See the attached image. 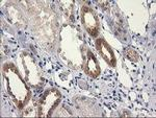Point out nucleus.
I'll return each mask as SVG.
<instances>
[{"label":"nucleus","instance_id":"nucleus-5","mask_svg":"<svg viewBox=\"0 0 156 118\" xmlns=\"http://www.w3.org/2000/svg\"><path fill=\"white\" fill-rule=\"evenodd\" d=\"M84 72L90 77H97L101 72L100 65L98 63L96 57L90 50L87 52V60L84 63Z\"/></svg>","mask_w":156,"mask_h":118},{"label":"nucleus","instance_id":"nucleus-4","mask_svg":"<svg viewBox=\"0 0 156 118\" xmlns=\"http://www.w3.org/2000/svg\"><path fill=\"white\" fill-rule=\"evenodd\" d=\"M96 48L98 52L100 53L104 61L107 63L109 66L115 67V57L114 53V50L112 49V47L108 45V43L105 41L104 39H97L96 40Z\"/></svg>","mask_w":156,"mask_h":118},{"label":"nucleus","instance_id":"nucleus-6","mask_svg":"<svg viewBox=\"0 0 156 118\" xmlns=\"http://www.w3.org/2000/svg\"><path fill=\"white\" fill-rule=\"evenodd\" d=\"M126 56L130 61L132 62H137L138 61V57H137V53L136 51H134L133 49H127L126 50Z\"/></svg>","mask_w":156,"mask_h":118},{"label":"nucleus","instance_id":"nucleus-1","mask_svg":"<svg viewBox=\"0 0 156 118\" xmlns=\"http://www.w3.org/2000/svg\"><path fill=\"white\" fill-rule=\"evenodd\" d=\"M2 68H3L2 73L5 79L7 92L16 104V106L20 110H22L31 97L29 88L21 77L18 68L14 64L6 63Z\"/></svg>","mask_w":156,"mask_h":118},{"label":"nucleus","instance_id":"nucleus-2","mask_svg":"<svg viewBox=\"0 0 156 118\" xmlns=\"http://www.w3.org/2000/svg\"><path fill=\"white\" fill-rule=\"evenodd\" d=\"M62 94L56 89H49L43 94L41 99L37 102V116L49 117L52 111L58 106Z\"/></svg>","mask_w":156,"mask_h":118},{"label":"nucleus","instance_id":"nucleus-3","mask_svg":"<svg viewBox=\"0 0 156 118\" xmlns=\"http://www.w3.org/2000/svg\"><path fill=\"white\" fill-rule=\"evenodd\" d=\"M81 21L85 31L92 37H97L99 34V21L92 9L87 6H83L81 9Z\"/></svg>","mask_w":156,"mask_h":118}]
</instances>
